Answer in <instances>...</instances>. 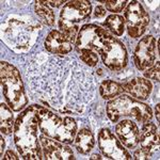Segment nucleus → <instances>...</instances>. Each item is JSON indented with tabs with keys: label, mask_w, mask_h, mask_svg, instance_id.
Returning <instances> with one entry per match:
<instances>
[{
	"label": "nucleus",
	"mask_w": 160,
	"mask_h": 160,
	"mask_svg": "<svg viewBox=\"0 0 160 160\" xmlns=\"http://www.w3.org/2000/svg\"><path fill=\"white\" fill-rule=\"evenodd\" d=\"M26 78L33 99L62 114L83 113L95 94L94 76L74 57L40 53L30 60Z\"/></svg>",
	"instance_id": "f257e3e1"
},
{
	"label": "nucleus",
	"mask_w": 160,
	"mask_h": 160,
	"mask_svg": "<svg viewBox=\"0 0 160 160\" xmlns=\"http://www.w3.org/2000/svg\"><path fill=\"white\" fill-rule=\"evenodd\" d=\"M37 105L30 106L20 112L15 120L14 144L22 159L41 160L43 153L38 139V122L37 115Z\"/></svg>",
	"instance_id": "f03ea898"
},
{
	"label": "nucleus",
	"mask_w": 160,
	"mask_h": 160,
	"mask_svg": "<svg viewBox=\"0 0 160 160\" xmlns=\"http://www.w3.org/2000/svg\"><path fill=\"white\" fill-rule=\"evenodd\" d=\"M40 22L31 17L11 16L1 25V37L10 47L15 50H28L34 44Z\"/></svg>",
	"instance_id": "7ed1b4c3"
},
{
	"label": "nucleus",
	"mask_w": 160,
	"mask_h": 160,
	"mask_svg": "<svg viewBox=\"0 0 160 160\" xmlns=\"http://www.w3.org/2000/svg\"><path fill=\"white\" fill-rule=\"evenodd\" d=\"M110 34L112 33L97 25L86 24L80 28L75 48L80 60L87 66L94 68L98 64V55Z\"/></svg>",
	"instance_id": "20e7f679"
},
{
	"label": "nucleus",
	"mask_w": 160,
	"mask_h": 160,
	"mask_svg": "<svg viewBox=\"0 0 160 160\" xmlns=\"http://www.w3.org/2000/svg\"><path fill=\"white\" fill-rule=\"evenodd\" d=\"M35 115L38 122V129L43 135L65 144L74 142L78 126L73 118L61 117L40 105H37Z\"/></svg>",
	"instance_id": "39448f33"
},
{
	"label": "nucleus",
	"mask_w": 160,
	"mask_h": 160,
	"mask_svg": "<svg viewBox=\"0 0 160 160\" xmlns=\"http://www.w3.org/2000/svg\"><path fill=\"white\" fill-rule=\"evenodd\" d=\"M0 79L7 104L15 112H22L28 105V97L19 71L9 62L1 61Z\"/></svg>",
	"instance_id": "423d86ee"
},
{
	"label": "nucleus",
	"mask_w": 160,
	"mask_h": 160,
	"mask_svg": "<svg viewBox=\"0 0 160 160\" xmlns=\"http://www.w3.org/2000/svg\"><path fill=\"white\" fill-rule=\"evenodd\" d=\"M106 112L112 123H117L121 118L125 117L135 118L138 123H146L153 118V111L148 105L128 95H120L108 102Z\"/></svg>",
	"instance_id": "0eeeda50"
},
{
	"label": "nucleus",
	"mask_w": 160,
	"mask_h": 160,
	"mask_svg": "<svg viewBox=\"0 0 160 160\" xmlns=\"http://www.w3.org/2000/svg\"><path fill=\"white\" fill-rule=\"evenodd\" d=\"M92 13V4L86 0L68 1L62 8L60 12L59 28L72 42L75 44L80 30V24L87 22Z\"/></svg>",
	"instance_id": "6e6552de"
},
{
	"label": "nucleus",
	"mask_w": 160,
	"mask_h": 160,
	"mask_svg": "<svg viewBox=\"0 0 160 160\" xmlns=\"http://www.w3.org/2000/svg\"><path fill=\"white\" fill-rule=\"evenodd\" d=\"M99 56L104 65L112 72H120L127 65L128 56L125 45L113 34L108 38Z\"/></svg>",
	"instance_id": "1a4fd4ad"
},
{
	"label": "nucleus",
	"mask_w": 160,
	"mask_h": 160,
	"mask_svg": "<svg viewBox=\"0 0 160 160\" xmlns=\"http://www.w3.org/2000/svg\"><path fill=\"white\" fill-rule=\"evenodd\" d=\"M125 27L131 38H139L144 34L149 24V16L139 1H129L124 11Z\"/></svg>",
	"instance_id": "9d476101"
},
{
	"label": "nucleus",
	"mask_w": 160,
	"mask_h": 160,
	"mask_svg": "<svg viewBox=\"0 0 160 160\" xmlns=\"http://www.w3.org/2000/svg\"><path fill=\"white\" fill-rule=\"evenodd\" d=\"M98 146L107 159L115 160H130L132 159L129 152L127 151L118 139L108 128H102L98 132Z\"/></svg>",
	"instance_id": "9b49d317"
},
{
	"label": "nucleus",
	"mask_w": 160,
	"mask_h": 160,
	"mask_svg": "<svg viewBox=\"0 0 160 160\" xmlns=\"http://www.w3.org/2000/svg\"><path fill=\"white\" fill-rule=\"evenodd\" d=\"M158 50L157 42L153 35H148L141 38L133 52V61L137 68L140 72H144L152 68L156 63Z\"/></svg>",
	"instance_id": "f8f14e48"
},
{
	"label": "nucleus",
	"mask_w": 160,
	"mask_h": 160,
	"mask_svg": "<svg viewBox=\"0 0 160 160\" xmlns=\"http://www.w3.org/2000/svg\"><path fill=\"white\" fill-rule=\"evenodd\" d=\"M43 149V157L46 160H71L75 159L74 152L65 143L51 139L45 135L38 137Z\"/></svg>",
	"instance_id": "ddd939ff"
},
{
	"label": "nucleus",
	"mask_w": 160,
	"mask_h": 160,
	"mask_svg": "<svg viewBox=\"0 0 160 160\" xmlns=\"http://www.w3.org/2000/svg\"><path fill=\"white\" fill-rule=\"evenodd\" d=\"M75 44L61 32L60 30H51L45 38L44 47L50 55L55 56H66L73 50Z\"/></svg>",
	"instance_id": "4468645a"
},
{
	"label": "nucleus",
	"mask_w": 160,
	"mask_h": 160,
	"mask_svg": "<svg viewBox=\"0 0 160 160\" xmlns=\"http://www.w3.org/2000/svg\"><path fill=\"white\" fill-rule=\"evenodd\" d=\"M115 133L118 139L127 148H136L139 144V130L138 125L131 120H123L115 125Z\"/></svg>",
	"instance_id": "2eb2a0df"
},
{
	"label": "nucleus",
	"mask_w": 160,
	"mask_h": 160,
	"mask_svg": "<svg viewBox=\"0 0 160 160\" xmlns=\"http://www.w3.org/2000/svg\"><path fill=\"white\" fill-rule=\"evenodd\" d=\"M124 92L130 94L133 98L138 100H145L148 99L153 91V84L146 78L137 77L122 83Z\"/></svg>",
	"instance_id": "dca6fc26"
},
{
	"label": "nucleus",
	"mask_w": 160,
	"mask_h": 160,
	"mask_svg": "<svg viewBox=\"0 0 160 160\" xmlns=\"http://www.w3.org/2000/svg\"><path fill=\"white\" fill-rule=\"evenodd\" d=\"M139 143L142 149L153 154V152L158 151L159 148V131L157 126L152 122H146L140 131Z\"/></svg>",
	"instance_id": "f3484780"
},
{
	"label": "nucleus",
	"mask_w": 160,
	"mask_h": 160,
	"mask_svg": "<svg viewBox=\"0 0 160 160\" xmlns=\"http://www.w3.org/2000/svg\"><path fill=\"white\" fill-rule=\"evenodd\" d=\"M74 144L75 148L78 151V153L82 155H88L95 145L94 135L89 128H82L79 131H77Z\"/></svg>",
	"instance_id": "a211bd4d"
},
{
	"label": "nucleus",
	"mask_w": 160,
	"mask_h": 160,
	"mask_svg": "<svg viewBox=\"0 0 160 160\" xmlns=\"http://www.w3.org/2000/svg\"><path fill=\"white\" fill-rule=\"evenodd\" d=\"M0 117H1V135L4 136H9L12 133L13 129H14V117H13L12 109L9 107L8 104L1 102L0 105Z\"/></svg>",
	"instance_id": "6ab92c4d"
},
{
	"label": "nucleus",
	"mask_w": 160,
	"mask_h": 160,
	"mask_svg": "<svg viewBox=\"0 0 160 160\" xmlns=\"http://www.w3.org/2000/svg\"><path fill=\"white\" fill-rule=\"evenodd\" d=\"M99 94L104 99H111L120 96L124 93L122 83L113 80H104L99 84Z\"/></svg>",
	"instance_id": "aec40b11"
},
{
	"label": "nucleus",
	"mask_w": 160,
	"mask_h": 160,
	"mask_svg": "<svg viewBox=\"0 0 160 160\" xmlns=\"http://www.w3.org/2000/svg\"><path fill=\"white\" fill-rule=\"evenodd\" d=\"M34 11L41 22H43L46 26L52 27L55 25L56 22L55 13L52 12V10L50 9L46 1H40V0L35 1Z\"/></svg>",
	"instance_id": "412c9836"
},
{
	"label": "nucleus",
	"mask_w": 160,
	"mask_h": 160,
	"mask_svg": "<svg viewBox=\"0 0 160 160\" xmlns=\"http://www.w3.org/2000/svg\"><path fill=\"white\" fill-rule=\"evenodd\" d=\"M104 26L113 35H115V37H122L124 31H125V19L121 15L112 14L106 18Z\"/></svg>",
	"instance_id": "4be33fe9"
},
{
	"label": "nucleus",
	"mask_w": 160,
	"mask_h": 160,
	"mask_svg": "<svg viewBox=\"0 0 160 160\" xmlns=\"http://www.w3.org/2000/svg\"><path fill=\"white\" fill-rule=\"evenodd\" d=\"M102 3L105 4L106 9L108 11L112 12V13H118L122 12L124 9L127 6L128 1H125V0H118V1H114V0H111V1H102Z\"/></svg>",
	"instance_id": "5701e85b"
},
{
	"label": "nucleus",
	"mask_w": 160,
	"mask_h": 160,
	"mask_svg": "<svg viewBox=\"0 0 160 160\" xmlns=\"http://www.w3.org/2000/svg\"><path fill=\"white\" fill-rule=\"evenodd\" d=\"M143 73H144V77H145L146 79H151L156 82H159V75H160L159 61L157 62V63H155L152 68H149L146 69V71H144Z\"/></svg>",
	"instance_id": "b1692460"
},
{
	"label": "nucleus",
	"mask_w": 160,
	"mask_h": 160,
	"mask_svg": "<svg viewBox=\"0 0 160 160\" xmlns=\"http://www.w3.org/2000/svg\"><path fill=\"white\" fill-rule=\"evenodd\" d=\"M151 156H152L151 153H148V152L144 151V149H142V148H139V149H137V151L135 152L132 158L133 159H141V160H143V159L151 158Z\"/></svg>",
	"instance_id": "393cba45"
},
{
	"label": "nucleus",
	"mask_w": 160,
	"mask_h": 160,
	"mask_svg": "<svg viewBox=\"0 0 160 160\" xmlns=\"http://www.w3.org/2000/svg\"><path fill=\"white\" fill-rule=\"evenodd\" d=\"M106 15V10L102 6H97L95 8V12H94V16L96 18H102Z\"/></svg>",
	"instance_id": "a878e982"
},
{
	"label": "nucleus",
	"mask_w": 160,
	"mask_h": 160,
	"mask_svg": "<svg viewBox=\"0 0 160 160\" xmlns=\"http://www.w3.org/2000/svg\"><path fill=\"white\" fill-rule=\"evenodd\" d=\"M2 159H19V157L17 156V155L15 154L14 152L10 149V151H8L7 153H6V155L2 157Z\"/></svg>",
	"instance_id": "bb28decb"
},
{
	"label": "nucleus",
	"mask_w": 160,
	"mask_h": 160,
	"mask_svg": "<svg viewBox=\"0 0 160 160\" xmlns=\"http://www.w3.org/2000/svg\"><path fill=\"white\" fill-rule=\"evenodd\" d=\"M47 4L49 7H52V8H58V7H61L63 6V3H65V1L63 0H59V1H46Z\"/></svg>",
	"instance_id": "cd10ccee"
},
{
	"label": "nucleus",
	"mask_w": 160,
	"mask_h": 160,
	"mask_svg": "<svg viewBox=\"0 0 160 160\" xmlns=\"http://www.w3.org/2000/svg\"><path fill=\"white\" fill-rule=\"evenodd\" d=\"M0 142H1V148H0V155H1V159L3 157V151H4V141H3V135L0 136Z\"/></svg>",
	"instance_id": "c85d7f7f"
},
{
	"label": "nucleus",
	"mask_w": 160,
	"mask_h": 160,
	"mask_svg": "<svg viewBox=\"0 0 160 160\" xmlns=\"http://www.w3.org/2000/svg\"><path fill=\"white\" fill-rule=\"evenodd\" d=\"M159 104H157L156 106V109H155V114H156V118H157V121L159 122Z\"/></svg>",
	"instance_id": "c756f323"
},
{
	"label": "nucleus",
	"mask_w": 160,
	"mask_h": 160,
	"mask_svg": "<svg viewBox=\"0 0 160 160\" xmlns=\"http://www.w3.org/2000/svg\"><path fill=\"white\" fill-rule=\"evenodd\" d=\"M90 159H104L102 158L100 155H98V154H94V155H92L91 157H90Z\"/></svg>",
	"instance_id": "7c9ffc66"
}]
</instances>
